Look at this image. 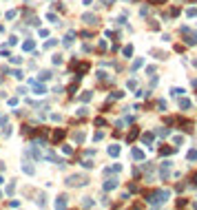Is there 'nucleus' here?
I'll return each mask as SVG.
<instances>
[]
</instances>
